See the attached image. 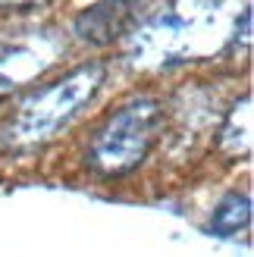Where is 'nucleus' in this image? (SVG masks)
<instances>
[{
    "mask_svg": "<svg viewBox=\"0 0 254 257\" xmlns=\"http://www.w3.org/2000/svg\"><path fill=\"white\" fill-rule=\"evenodd\" d=\"M251 16L248 7L229 0H176L163 16L132 32V50L138 63H182L217 54L238 35V19Z\"/></svg>",
    "mask_w": 254,
    "mask_h": 257,
    "instance_id": "obj_1",
    "label": "nucleus"
},
{
    "mask_svg": "<svg viewBox=\"0 0 254 257\" xmlns=\"http://www.w3.org/2000/svg\"><path fill=\"white\" fill-rule=\"evenodd\" d=\"M100 85H104V66L85 63V66L66 72L63 79L32 91L10 116V122L0 128V148L32 151L47 145L50 138L60 135V128H66L79 116L82 107L100 91Z\"/></svg>",
    "mask_w": 254,
    "mask_h": 257,
    "instance_id": "obj_2",
    "label": "nucleus"
},
{
    "mask_svg": "<svg viewBox=\"0 0 254 257\" xmlns=\"http://www.w3.org/2000/svg\"><path fill=\"white\" fill-rule=\"evenodd\" d=\"M163 128V107L154 97H135L110 113L94 132L88 160L104 176H125L142 163Z\"/></svg>",
    "mask_w": 254,
    "mask_h": 257,
    "instance_id": "obj_3",
    "label": "nucleus"
},
{
    "mask_svg": "<svg viewBox=\"0 0 254 257\" xmlns=\"http://www.w3.org/2000/svg\"><path fill=\"white\" fill-rule=\"evenodd\" d=\"M66 41L57 32H32L0 47V94L35 82L63 57Z\"/></svg>",
    "mask_w": 254,
    "mask_h": 257,
    "instance_id": "obj_4",
    "label": "nucleus"
},
{
    "mask_svg": "<svg viewBox=\"0 0 254 257\" xmlns=\"http://www.w3.org/2000/svg\"><path fill=\"white\" fill-rule=\"evenodd\" d=\"M138 0H104L91 10H85L79 19H75V35L82 41L91 44H110L125 32V25L132 22Z\"/></svg>",
    "mask_w": 254,
    "mask_h": 257,
    "instance_id": "obj_5",
    "label": "nucleus"
},
{
    "mask_svg": "<svg viewBox=\"0 0 254 257\" xmlns=\"http://www.w3.org/2000/svg\"><path fill=\"white\" fill-rule=\"evenodd\" d=\"M220 141L223 148L232 154V157H248L251 151V97L245 94L238 104L229 110V116H226V125L220 132Z\"/></svg>",
    "mask_w": 254,
    "mask_h": 257,
    "instance_id": "obj_6",
    "label": "nucleus"
},
{
    "mask_svg": "<svg viewBox=\"0 0 254 257\" xmlns=\"http://www.w3.org/2000/svg\"><path fill=\"white\" fill-rule=\"evenodd\" d=\"M248 220H251V201L245 195H229L213 210L210 229L220 232V235H235L242 226H248Z\"/></svg>",
    "mask_w": 254,
    "mask_h": 257,
    "instance_id": "obj_7",
    "label": "nucleus"
},
{
    "mask_svg": "<svg viewBox=\"0 0 254 257\" xmlns=\"http://www.w3.org/2000/svg\"><path fill=\"white\" fill-rule=\"evenodd\" d=\"M0 4H13V7H22V4H44V0H0Z\"/></svg>",
    "mask_w": 254,
    "mask_h": 257,
    "instance_id": "obj_8",
    "label": "nucleus"
}]
</instances>
